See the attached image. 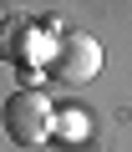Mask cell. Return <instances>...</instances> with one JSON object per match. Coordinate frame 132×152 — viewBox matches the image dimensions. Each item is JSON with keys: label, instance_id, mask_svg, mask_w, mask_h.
I'll list each match as a JSON object with an SVG mask.
<instances>
[{"label": "cell", "instance_id": "obj_2", "mask_svg": "<svg viewBox=\"0 0 132 152\" xmlns=\"http://www.w3.org/2000/svg\"><path fill=\"white\" fill-rule=\"evenodd\" d=\"M97 71H102V46L92 36H81V31H71V36L56 46V56H51V76H56V81L81 86V81H92Z\"/></svg>", "mask_w": 132, "mask_h": 152}, {"label": "cell", "instance_id": "obj_3", "mask_svg": "<svg viewBox=\"0 0 132 152\" xmlns=\"http://www.w3.org/2000/svg\"><path fill=\"white\" fill-rule=\"evenodd\" d=\"M31 41H36V31H31V26L21 20V15H10V20H0V56H5V61H15V66L36 61Z\"/></svg>", "mask_w": 132, "mask_h": 152}, {"label": "cell", "instance_id": "obj_1", "mask_svg": "<svg viewBox=\"0 0 132 152\" xmlns=\"http://www.w3.org/2000/svg\"><path fill=\"white\" fill-rule=\"evenodd\" d=\"M5 132H10V142H21V147H36V142H46V137H56V117H51L46 91H15V96L5 102Z\"/></svg>", "mask_w": 132, "mask_h": 152}]
</instances>
